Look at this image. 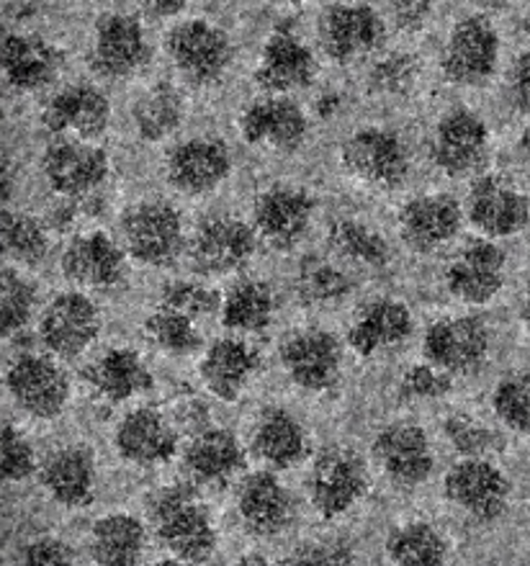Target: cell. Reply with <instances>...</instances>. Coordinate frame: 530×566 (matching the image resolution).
<instances>
[{
    "label": "cell",
    "mask_w": 530,
    "mask_h": 566,
    "mask_svg": "<svg viewBox=\"0 0 530 566\" xmlns=\"http://www.w3.org/2000/svg\"><path fill=\"white\" fill-rule=\"evenodd\" d=\"M42 484L65 507H85L93 500L96 463L89 448L65 446L46 455L42 467Z\"/></svg>",
    "instance_id": "f546056e"
},
{
    "label": "cell",
    "mask_w": 530,
    "mask_h": 566,
    "mask_svg": "<svg viewBox=\"0 0 530 566\" xmlns=\"http://www.w3.org/2000/svg\"><path fill=\"white\" fill-rule=\"evenodd\" d=\"M291 562L340 564V562H351V552H347V548H343V546H306Z\"/></svg>",
    "instance_id": "11a10c76"
},
{
    "label": "cell",
    "mask_w": 530,
    "mask_h": 566,
    "mask_svg": "<svg viewBox=\"0 0 530 566\" xmlns=\"http://www.w3.org/2000/svg\"><path fill=\"white\" fill-rule=\"evenodd\" d=\"M145 548V528L137 517L111 513L93 525V559L106 566H132Z\"/></svg>",
    "instance_id": "8d00e7d4"
},
{
    "label": "cell",
    "mask_w": 530,
    "mask_h": 566,
    "mask_svg": "<svg viewBox=\"0 0 530 566\" xmlns=\"http://www.w3.org/2000/svg\"><path fill=\"white\" fill-rule=\"evenodd\" d=\"M318 73L320 65L312 46L291 27H279L266 39L258 60L256 81L266 93L289 96L294 91L310 88Z\"/></svg>",
    "instance_id": "2e32d148"
},
{
    "label": "cell",
    "mask_w": 530,
    "mask_h": 566,
    "mask_svg": "<svg viewBox=\"0 0 530 566\" xmlns=\"http://www.w3.org/2000/svg\"><path fill=\"white\" fill-rule=\"evenodd\" d=\"M276 3H306V0H276Z\"/></svg>",
    "instance_id": "94428289"
},
{
    "label": "cell",
    "mask_w": 530,
    "mask_h": 566,
    "mask_svg": "<svg viewBox=\"0 0 530 566\" xmlns=\"http://www.w3.org/2000/svg\"><path fill=\"white\" fill-rule=\"evenodd\" d=\"M466 217L481 232V238H512L530 222V201L510 180L481 176L474 180L466 196Z\"/></svg>",
    "instance_id": "9a60e30c"
},
{
    "label": "cell",
    "mask_w": 530,
    "mask_h": 566,
    "mask_svg": "<svg viewBox=\"0 0 530 566\" xmlns=\"http://www.w3.org/2000/svg\"><path fill=\"white\" fill-rule=\"evenodd\" d=\"M450 374L440 371L435 366H415L409 368L405 384H402V391L405 397L413 399H438L443 395H448L450 389Z\"/></svg>",
    "instance_id": "f907efd6"
},
{
    "label": "cell",
    "mask_w": 530,
    "mask_h": 566,
    "mask_svg": "<svg viewBox=\"0 0 530 566\" xmlns=\"http://www.w3.org/2000/svg\"><path fill=\"white\" fill-rule=\"evenodd\" d=\"M232 172V153L219 137H191L170 147L165 176L176 191L204 196L219 188Z\"/></svg>",
    "instance_id": "5bb4252c"
},
{
    "label": "cell",
    "mask_w": 530,
    "mask_h": 566,
    "mask_svg": "<svg viewBox=\"0 0 530 566\" xmlns=\"http://www.w3.org/2000/svg\"><path fill=\"white\" fill-rule=\"evenodd\" d=\"M520 142H523V149H526L528 157H530V124H528V129L523 132V139H520Z\"/></svg>",
    "instance_id": "91938a15"
},
{
    "label": "cell",
    "mask_w": 530,
    "mask_h": 566,
    "mask_svg": "<svg viewBox=\"0 0 530 566\" xmlns=\"http://www.w3.org/2000/svg\"><path fill=\"white\" fill-rule=\"evenodd\" d=\"M523 322H526V327H528V333H530V289H528L526 302H523Z\"/></svg>",
    "instance_id": "680465c9"
},
{
    "label": "cell",
    "mask_w": 530,
    "mask_h": 566,
    "mask_svg": "<svg viewBox=\"0 0 530 566\" xmlns=\"http://www.w3.org/2000/svg\"><path fill=\"white\" fill-rule=\"evenodd\" d=\"M283 366L297 387L324 391L340 376V345L335 335L324 329H304L297 333L281 350Z\"/></svg>",
    "instance_id": "484cf974"
},
{
    "label": "cell",
    "mask_w": 530,
    "mask_h": 566,
    "mask_svg": "<svg viewBox=\"0 0 530 566\" xmlns=\"http://www.w3.org/2000/svg\"><path fill=\"white\" fill-rule=\"evenodd\" d=\"M446 497L474 521L492 523L508 510L510 482L489 461L469 455L448 471Z\"/></svg>",
    "instance_id": "ac0fdd59"
},
{
    "label": "cell",
    "mask_w": 530,
    "mask_h": 566,
    "mask_svg": "<svg viewBox=\"0 0 530 566\" xmlns=\"http://www.w3.org/2000/svg\"><path fill=\"white\" fill-rule=\"evenodd\" d=\"M65 67V52L42 34H8L3 42V73L11 88L31 93L54 83Z\"/></svg>",
    "instance_id": "cb8c5ba5"
},
{
    "label": "cell",
    "mask_w": 530,
    "mask_h": 566,
    "mask_svg": "<svg viewBox=\"0 0 530 566\" xmlns=\"http://www.w3.org/2000/svg\"><path fill=\"white\" fill-rule=\"evenodd\" d=\"M23 564H67L73 562L70 548L62 541L54 538H39L34 544L21 548Z\"/></svg>",
    "instance_id": "f5cc1de1"
},
{
    "label": "cell",
    "mask_w": 530,
    "mask_h": 566,
    "mask_svg": "<svg viewBox=\"0 0 530 566\" xmlns=\"http://www.w3.org/2000/svg\"><path fill=\"white\" fill-rule=\"evenodd\" d=\"M386 552L394 564L402 566H438L448 554L440 533L427 523H409L394 531Z\"/></svg>",
    "instance_id": "ab89813d"
},
{
    "label": "cell",
    "mask_w": 530,
    "mask_h": 566,
    "mask_svg": "<svg viewBox=\"0 0 530 566\" xmlns=\"http://www.w3.org/2000/svg\"><path fill=\"white\" fill-rule=\"evenodd\" d=\"M492 155L487 122L471 108H450L435 124L430 157L438 170L450 178H466L485 170Z\"/></svg>",
    "instance_id": "52a82bcc"
},
{
    "label": "cell",
    "mask_w": 530,
    "mask_h": 566,
    "mask_svg": "<svg viewBox=\"0 0 530 566\" xmlns=\"http://www.w3.org/2000/svg\"><path fill=\"white\" fill-rule=\"evenodd\" d=\"M435 0H392V15L402 31L423 29L433 15Z\"/></svg>",
    "instance_id": "816d5d0a"
},
{
    "label": "cell",
    "mask_w": 530,
    "mask_h": 566,
    "mask_svg": "<svg viewBox=\"0 0 530 566\" xmlns=\"http://www.w3.org/2000/svg\"><path fill=\"white\" fill-rule=\"evenodd\" d=\"M42 124L52 135L96 142L111 124L106 93L91 83H70L54 91L42 108Z\"/></svg>",
    "instance_id": "e0dca14e"
},
{
    "label": "cell",
    "mask_w": 530,
    "mask_h": 566,
    "mask_svg": "<svg viewBox=\"0 0 530 566\" xmlns=\"http://www.w3.org/2000/svg\"><path fill=\"white\" fill-rule=\"evenodd\" d=\"M237 127L248 145L273 149V153H294L310 135V119L304 108L283 93H268L245 106Z\"/></svg>",
    "instance_id": "4fadbf2b"
},
{
    "label": "cell",
    "mask_w": 530,
    "mask_h": 566,
    "mask_svg": "<svg viewBox=\"0 0 530 566\" xmlns=\"http://www.w3.org/2000/svg\"><path fill=\"white\" fill-rule=\"evenodd\" d=\"M276 310L273 289L266 281L242 279L227 291L225 306H221V319L229 329H242V333H260L271 325Z\"/></svg>",
    "instance_id": "74e56055"
},
{
    "label": "cell",
    "mask_w": 530,
    "mask_h": 566,
    "mask_svg": "<svg viewBox=\"0 0 530 566\" xmlns=\"http://www.w3.org/2000/svg\"><path fill=\"white\" fill-rule=\"evenodd\" d=\"M417 77H420V65L413 54H389L371 70V88L384 96H405L417 85Z\"/></svg>",
    "instance_id": "bcb514c9"
},
{
    "label": "cell",
    "mask_w": 530,
    "mask_h": 566,
    "mask_svg": "<svg viewBox=\"0 0 530 566\" xmlns=\"http://www.w3.org/2000/svg\"><path fill=\"white\" fill-rule=\"evenodd\" d=\"M366 463L345 446H330L318 455L310 476V500L322 517L343 515L366 494Z\"/></svg>",
    "instance_id": "7c38bea8"
},
{
    "label": "cell",
    "mask_w": 530,
    "mask_h": 566,
    "mask_svg": "<svg viewBox=\"0 0 530 566\" xmlns=\"http://www.w3.org/2000/svg\"><path fill=\"white\" fill-rule=\"evenodd\" d=\"M386 23L368 3H335L320 15V44L337 65H351L382 46Z\"/></svg>",
    "instance_id": "30bf717a"
},
{
    "label": "cell",
    "mask_w": 530,
    "mask_h": 566,
    "mask_svg": "<svg viewBox=\"0 0 530 566\" xmlns=\"http://www.w3.org/2000/svg\"><path fill=\"white\" fill-rule=\"evenodd\" d=\"M186 119L184 91L168 81L153 83L132 104V122L145 142H163L176 135Z\"/></svg>",
    "instance_id": "1f68e13d"
},
{
    "label": "cell",
    "mask_w": 530,
    "mask_h": 566,
    "mask_svg": "<svg viewBox=\"0 0 530 566\" xmlns=\"http://www.w3.org/2000/svg\"><path fill=\"white\" fill-rule=\"evenodd\" d=\"M314 217V199L304 188L273 184L252 203V227L268 248L289 253L306 238Z\"/></svg>",
    "instance_id": "9c48e42d"
},
{
    "label": "cell",
    "mask_w": 530,
    "mask_h": 566,
    "mask_svg": "<svg viewBox=\"0 0 530 566\" xmlns=\"http://www.w3.org/2000/svg\"><path fill=\"white\" fill-rule=\"evenodd\" d=\"M258 245L256 227L229 214H211L196 224L188 242V255L196 273L204 276H227L240 271L250 261Z\"/></svg>",
    "instance_id": "ba28073f"
},
{
    "label": "cell",
    "mask_w": 530,
    "mask_h": 566,
    "mask_svg": "<svg viewBox=\"0 0 530 566\" xmlns=\"http://www.w3.org/2000/svg\"><path fill=\"white\" fill-rule=\"evenodd\" d=\"M500 65V34L487 15H466L450 29L443 50V75L454 85L481 88Z\"/></svg>",
    "instance_id": "8992f818"
},
{
    "label": "cell",
    "mask_w": 530,
    "mask_h": 566,
    "mask_svg": "<svg viewBox=\"0 0 530 566\" xmlns=\"http://www.w3.org/2000/svg\"><path fill=\"white\" fill-rule=\"evenodd\" d=\"M340 163L347 176L374 191H397L409 178V149L397 132L386 127H361L340 147Z\"/></svg>",
    "instance_id": "7a4b0ae2"
},
{
    "label": "cell",
    "mask_w": 530,
    "mask_h": 566,
    "mask_svg": "<svg viewBox=\"0 0 530 566\" xmlns=\"http://www.w3.org/2000/svg\"><path fill=\"white\" fill-rule=\"evenodd\" d=\"M474 3H479L485 8H502V6H508L510 0H474Z\"/></svg>",
    "instance_id": "6f0895ef"
},
{
    "label": "cell",
    "mask_w": 530,
    "mask_h": 566,
    "mask_svg": "<svg viewBox=\"0 0 530 566\" xmlns=\"http://www.w3.org/2000/svg\"><path fill=\"white\" fill-rule=\"evenodd\" d=\"M145 333L157 348H163L165 353H176V356H186V353L201 345V335L196 333L194 319L188 314L168 310V306H163L153 317H147Z\"/></svg>",
    "instance_id": "7bdbcfd3"
},
{
    "label": "cell",
    "mask_w": 530,
    "mask_h": 566,
    "mask_svg": "<svg viewBox=\"0 0 530 566\" xmlns=\"http://www.w3.org/2000/svg\"><path fill=\"white\" fill-rule=\"evenodd\" d=\"M0 459H3V476L8 482H23L34 474V451H31L29 440L11 424L3 428V455Z\"/></svg>",
    "instance_id": "c3c4849f"
},
{
    "label": "cell",
    "mask_w": 530,
    "mask_h": 566,
    "mask_svg": "<svg viewBox=\"0 0 530 566\" xmlns=\"http://www.w3.org/2000/svg\"><path fill=\"white\" fill-rule=\"evenodd\" d=\"M446 286L466 304H487L505 286V253L489 238L469 240L446 269Z\"/></svg>",
    "instance_id": "603a6c76"
},
{
    "label": "cell",
    "mask_w": 530,
    "mask_h": 566,
    "mask_svg": "<svg viewBox=\"0 0 530 566\" xmlns=\"http://www.w3.org/2000/svg\"><path fill=\"white\" fill-rule=\"evenodd\" d=\"M116 448L129 463L155 467L176 453V432L157 410L142 407L126 415L116 430Z\"/></svg>",
    "instance_id": "f1b7e54d"
},
{
    "label": "cell",
    "mask_w": 530,
    "mask_h": 566,
    "mask_svg": "<svg viewBox=\"0 0 530 566\" xmlns=\"http://www.w3.org/2000/svg\"><path fill=\"white\" fill-rule=\"evenodd\" d=\"M3 333L13 335L29 325L31 312L37 304V286L19 271L6 269L3 271Z\"/></svg>",
    "instance_id": "f6af8a7d"
},
{
    "label": "cell",
    "mask_w": 530,
    "mask_h": 566,
    "mask_svg": "<svg viewBox=\"0 0 530 566\" xmlns=\"http://www.w3.org/2000/svg\"><path fill=\"white\" fill-rule=\"evenodd\" d=\"M153 46L139 15L108 11L93 27L89 62L93 73L106 81H126L149 65Z\"/></svg>",
    "instance_id": "3957f363"
},
{
    "label": "cell",
    "mask_w": 530,
    "mask_h": 566,
    "mask_svg": "<svg viewBox=\"0 0 530 566\" xmlns=\"http://www.w3.org/2000/svg\"><path fill=\"white\" fill-rule=\"evenodd\" d=\"M8 391L23 412L34 418H58L67 405V376L54 360L23 353L8 368Z\"/></svg>",
    "instance_id": "d6986e66"
},
{
    "label": "cell",
    "mask_w": 530,
    "mask_h": 566,
    "mask_svg": "<svg viewBox=\"0 0 530 566\" xmlns=\"http://www.w3.org/2000/svg\"><path fill=\"white\" fill-rule=\"evenodd\" d=\"M163 306L168 310H176L180 314H188V317H207L219 306V294L204 283L196 281H176L168 283L163 291Z\"/></svg>",
    "instance_id": "7dc6e473"
},
{
    "label": "cell",
    "mask_w": 530,
    "mask_h": 566,
    "mask_svg": "<svg viewBox=\"0 0 530 566\" xmlns=\"http://www.w3.org/2000/svg\"><path fill=\"white\" fill-rule=\"evenodd\" d=\"M237 510L245 528L256 536H276L283 528H289L294 517V502H291L287 486L268 471H258L245 479Z\"/></svg>",
    "instance_id": "83f0119b"
},
{
    "label": "cell",
    "mask_w": 530,
    "mask_h": 566,
    "mask_svg": "<svg viewBox=\"0 0 530 566\" xmlns=\"http://www.w3.org/2000/svg\"><path fill=\"white\" fill-rule=\"evenodd\" d=\"M510 101L518 112L530 114V50H526L516 62H512Z\"/></svg>",
    "instance_id": "db71d44e"
},
{
    "label": "cell",
    "mask_w": 530,
    "mask_h": 566,
    "mask_svg": "<svg viewBox=\"0 0 530 566\" xmlns=\"http://www.w3.org/2000/svg\"><path fill=\"white\" fill-rule=\"evenodd\" d=\"M374 453L399 486H417L433 474L430 440L417 424L399 422L384 428L374 443Z\"/></svg>",
    "instance_id": "4316f807"
},
{
    "label": "cell",
    "mask_w": 530,
    "mask_h": 566,
    "mask_svg": "<svg viewBox=\"0 0 530 566\" xmlns=\"http://www.w3.org/2000/svg\"><path fill=\"white\" fill-rule=\"evenodd\" d=\"M425 358L446 374H474L485 364L489 329L479 317H448L430 325L423 343Z\"/></svg>",
    "instance_id": "ffe728a7"
},
{
    "label": "cell",
    "mask_w": 530,
    "mask_h": 566,
    "mask_svg": "<svg viewBox=\"0 0 530 566\" xmlns=\"http://www.w3.org/2000/svg\"><path fill=\"white\" fill-rule=\"evenodd\" d=\"M464 209L448 193H423L399 209V238L415 253H433L448 245L461 230Z\"/></svg>",
    "instance_id": "7402d4cb"
},
{
    "label": "cell",
    "mask_w": 530,
    "mask_h": 566,
    "mask_svg": "<svg viewBox=\"0 0 530 566\" xmlns=\"http://www.w3.org/2000/svg\"><path fill=\"white\" fill-rule=\"evenodd\" d=\"M126 250L134 261L153 269H168L186 250L184 219L168 201H142L122 219Z\"/></svg>",
    "instance_id": "5b68a950"
},
{
    "label": "cell",
    "mask_w": 530,
    "mask_h": 566,
    "mask_svg": "<svg viewBox=\"0 0 530 566\" xmlns=\"http://www.w3.org/2000/svg\"><path fill=\"white\" fill-rule=\"evenodd\" d=\"M85 379L108 402H124V399L153 387V376H149L145 360L129 348L104 353L96 364L85 368Z\"/></svg>",
    "instance_id": "836d02e7"
},
{
    "label": "cell",
    "mask_w": 530,
    "mask_h": 566,
    "mask_svg": "<svg viewBox=\"0 0 530 566\" xmlns=\"http://www.w3.org/2000/svg\"><path fill=\"white\" fill-rule=\"evenodd\" d=\"M446 432L450 443L456 446V451L464 455H479L487 453L495 443L492 430H487L485 424H479L474 418H466V415H456L446 422Z\"/></svg>",
    "instance_id": "681fc988"
},
{
    "label": "cell",
    "mask_w": 530,
    "mask_h": 566,
    "mask_svg": "<svg viewBox=\"0 0 530 566\" xmlns=\"http://www.w3.org/2000/svg\"><path fill=\"white\" fill-rule=\"evenodd\" d=\"M3 250L13 263L34 269L50 253V234L44 224L29 214L6 211L3 214Z\"/></svg>",
    "instance_id": "60d3db41"
},
{
    "label": "cell",
    "mask_w": 530,
    "mask_h": 566,
    "mask_svg": "<svg viewBox=\"0 0 530 566\" xmlns=\"http://www.w3.org/2000/svg\"><path fill=\"white\" fill-rule=\"evenodd\" d=\"M330 248L345 261L366 265V269H384L392 261V248L382 232L368 227L361 219H335L330 227Z\"/></svg>",
    "instance_id": "f35d334b"
},
{
    "label": "cell",
    "mask_w": 530,
    "mask_h": 566,
    "mask_svg": "<svg viewBox=\"0 0 530 566\" xmlns=\"http://www.w3.org/2000/svg\"><path fill=\"white\" fill-rule=\"evenodd\" d=\"M111 170L108 155L91 139H62L46 147L42 157L44 180L62 199H85L106 184Z\"/></svg>",
    "instance_id": "8fae6325"
},
{
    "label": "cell",
    "mask_w": 530,
    "mask_h": 566,
    "mask_svg": "<svg viewBox=\"0 0 530 566\" xmlns=\"http://www.w3.org/2000/svg\"><path fill=\"white\" fill-rule=\"evenodd\" d=\"M137 3L153 19H173V15L186 11L188 0H137Z\"/></svg>",
    "instance_id": "9f6ffc18"
},
{
    "label": "cell",
    "mask_w": 530,
    "mask_h": 566,
    "mask_svg": "<svg viewBox=\"0 0 530 566\" xmlns=\"http://www.w3.org/2000/svg\"><path fill=\"white\" fill-rule=\"evenodd\" d=\"M495 412L510 430L530 436V374H516L495 389Z\"/></svg>",
    "instance_id": "ee69618b"
},
{
    "label": "cell",
    "mask_w": 530,
    "mask_h": 566,
    "mask_svg": "<svg viewBox=\"0 0 530 566\" xmlns=\"http://www.w3.org/2000/svg\"><path fill=\"white\" fill-rule=\"evenodd\" d=\"M149 517L160 544L186 562H204L217 546L207 507L184 484L165 486L149 500Z\"/></svg>",
    "instance_id": "6da1fadb"
},
{
    "label": "cell",
    "mask_w": 530,
    "mask_h": 566,
    "mask_svg": "<svg viewBox=\"0 0 530 566\" xmlns=\"http://www.w3.org/2000/svg\"><path fill=\"white\" fill-rule=\"evenodd\" d=\"M165 52L178 75L191 85H211L232 65V42L227 31L207 19H186L165 36Z\"/></svg>",
    "instance_id": "277c9868"
},
{
    "label": "cell",
    "mask_w": 530,
    "mask_h": 566,
    "mask_svg": "<svg viewBox=\"0 0 530 566\" xmlns=\"http://www.w3.org/2000/svg\"><path fill=\"white\" fill-rule=\"evenodd\" d=\"M186 467L201 484L221 486L245 467V455L232 432L207 430L188 446Z\"/></svg>",
    "instance_id": "e575fe53"
},
{
    "label": "cell",
    "mask_w": 530,
    "mask_h": 566,
    "mask_svg": "<svg viewBox=\"0 0 530 566\" xmlns=\"http://www.w3.org/2000/svg\"><path fill=\"white\" fill-rule=\"evenodd\" d=\"M260 364L258 353L240 340H217L201 360V376L211 395L232 402Z\"/></svg>",
    "instance_id": "d6a6232c"
},
{
    "label": "cell",
    "mask_w": 530,
    "mask_h": 566,
    "mask_svg": "<svg viewBox=\"0 0 530 566\" xmlns=\"http://www.w3.org/2000/svg\"><path fill=\"white\" fill-rule=\"evenodd\" d=\"M256 453L276 469H291L310 453L304 428L287 410H266L252 438Z\"/></svg>",
    "instance_id": "d590c367"
},
{
    "label": "cell",
    "mask_w": 530,
    "mask_h": 566,
    "mask_svg": "<svg viewBox=\"0 0 530 566\" xmlns=\"http://www.w3.org/2000/svg\"><path fill=\"white\" fill-rule=\"evenodd\" d=\"M62 276L73 286L106 289L124 279V253L106 232H83L62 253Z\"/></svg>",
    "instance_id": "d4e9b609"
},
{
    "label": "cell",
    "mask_w": 530,
    "mask_h": 566,
    "mask_svg": "<svg viewBox=\"0 0 530 566\" xmlns=\"http://www.w3.org/2000/svg\"><path fill=\"white\" fill-rule=\"evenodd\" d=\"M101 317L96 304L81 291L54 296L39 322L42 343L60 358H75L98 337Z\"/></svg>",
    "instance_id": "44dd1931"
},
{
    "label": "cell",
    "mask_w": 530,
    "mask_h": 566,
    "mask_svg": "<svg viewBox=\"0 0 530 566\" xmlns=\"http://www.w3.org/2000/svg\"><path fill=\"white\" fill-rule=\"evenodd\" d=\"M297 289L306 304L324 306L345 298L347 291L353 289V281L337 265L322 261V258H306L299 269Z\"/></svg>",
    "instance_id": "b9f144b4"
},
{
    "label": "cell",
    "mask_w": 530,
    "mask_h": 566,
    "mask_svg": "<svg viewBox=\"0 0 530 566\" xmlns=\"http://www.w3.org/2000/svg\"><path fill=\"white\" fill-rule=\"evenodd\" d=\"M409 333H413V314L407 306L394 298H376L363 306L355 317L347 340L358 356H374L378 350L407 340Z\"/></svg>",
    "instance_id": "4dcf8cb0"
}]
</instances>
